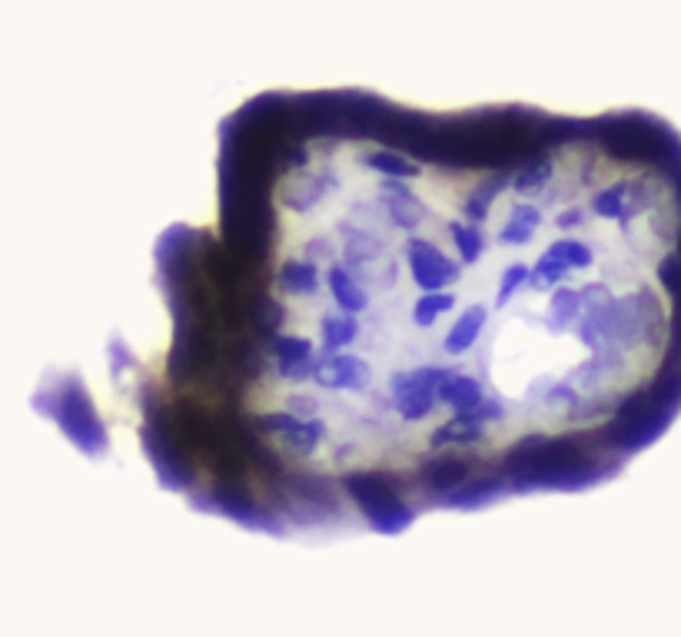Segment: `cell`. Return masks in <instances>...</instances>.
Returning a JSON list of instances; mask_svg holds the SVG:
<instances>
[{
	"mask_svg": "<svg viewBox=\"0 0 681 637\" xmlns=\"http://www.w3.org/2000/svg\"><path fill=\"white\" fill-rule=\"evenodd\" d=\"M157 329L47 372L200 515L280 541L582 495L681 419V130L645 107L260 90L150 253Z\"/></svg>",
	"mask_w": 681,
	"mask_h": 637,
	"instance_id": "cell-1",
	"label": "cell"
}]
</instances>
